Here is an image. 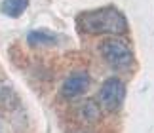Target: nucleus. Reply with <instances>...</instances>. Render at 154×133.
Listing matches in <instances>:
<instances>
[{
    "label": "nucleus",
    "instance_id": "6e6552de",
    "mask_svg": "<svg viewBox=\"0 0 154 133\" xmlns=\"http://www.w3.org/2000/svg\"><path fill=\"white\" fill-rule=\"evenodd\" d=\"M4 93V76H0V97H2Z\"/></svg>",
    "mask_w": 154,
    "mask_h": 133
},
{
    "label": "nucleus",
    "instance_id": "0eeeda50",
    "mask_svg": "<svg viewBox=\"0 0 154 133\" xmlns=\"http://www.w3.org/2000/svg\"><path fill=\"white\" fill-rule=\"evenodd\" d=\"M29 0H4L2 2V11L10 17H19L27 10Z\"/></svg>",
    "mask_w": 154,
    "mask_h": 133
},
{
    "label": "nucleus",
    "instance_id": "20e7f679",
    "mask_svg": "<svg viewBox=\"0 0 154 133\" xmlns=\"http://www.w3.org/2000/svg\"><path fill=\"white\" fill-rule=\"evenodd\" d=\"M88 86H90V74L88 72H74L70 74L61 86V95L67 99L78 97V95L86 93Z\"/></svg>",
    "mask_w": 154,
    "mask_h": 133
},
{
    "label": "nucleus",
    "instance_id": "7ed1b4c3",
    "mask_svg": "<svg viewBox=\"0 0 154 133\" xmlns=\"http://www.w3.org/2000/svg\"><path fill=\"white\" fill-rule=\"evenodd\" d=\"M124 99H126V88L118 78H109V80H105L101 84L99 101H101L105 110H110V112L120 110Z\"/></svg>",
    "mask_w": 154,
    "mask_h": 133
},
{
    "label": "nucleus",
    "instance_id": "f03ea898",
    "mask_svg": "<svg viewBox=\"0 0 154 133\" xmlns=\"http://www.w3.org/2000/svg\"><path fill=\"white\" fill-rule=\"evenodd\" d=\"M101 55L112 69H129L133 63V51L122 38H106L99 46Z\"/></svg>",
    "mask_w": 154,
    "mask_h": 133
},
{
    "label": "nucleus",
    "instance_id": "423d86ee",
    "mask_svg": "<svg viewBox=\"0 0 154 133\" xmlns=\"http://www.w3.org/2000/svg\"><path fill=\"white\" fill-rule=\"evenodd\" d=\"M27 42L32 46H40V44H55L57 36L55 32L46 31V29H36V31H31L27 36Z\"/></svg>",
    "mask_w": 154,
    "mask_h": 133
},
{
    "label": "nucleus",
    "instance_id": "39448f33",
    "mask_svg": "<svg viewBox=\"0 0 154 133\" xmlns=\"http://www.w3.org/2000/svg\"><path fill=\"white\" fill-rule=\"evenodd\" d=\"M80 116L84 118L88 124H97L99 120H101V108L97 107L95 101L88 99L80 105Z\"/></svg>",
    "mask_w": 154,
    "mask_h": 133
},
{
    "label": "nucleus",
    "instance_id": "f257e3e1",
    "mask_svg": "<svg viewBox=\"0 0 154 133\" xmlns=\"http://www.w3.org/2000/svg\"><path fill=\"white\" fill-rule=\"evenodd\" d=\"M76 29L84 34H124L128 23L120 10L109 6L80 14L76 17Z\"/></svg>",
    "mask_w": 154,
    "mask_h": 133
}]
</instances>
